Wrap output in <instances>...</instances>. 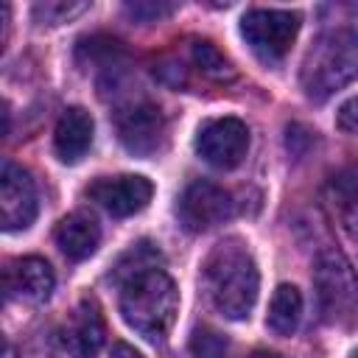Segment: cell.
<instances>
[{
	"label": "cell",
	"mask_w": 358,
	"mask_h": 358,
	"mask_svg": "<svg viewBox=\"0 0 358 358\" xmlns=\"http://www.w3.org/2000/svg\"><path fill=\"white\" fill-rule=\"evenodd\" d=\"M92 134H95L92 115L84 106H67L53 131V145H56L59 159L67 165L81 162L92 145Z\"/></svg>",
	"instance_id": "13"
},
{
	"label": "cell",
	"mask_w": 358,
	"mask_h": 358,
	"mask_svg": "<svg viewBox=\"0 0 358 358\" xmlns=\"http://www.w3.org/2000/svg\"><path fill=\"white\" fill-rule=\"evenodd\" d=\"M190 352H193V358H227L229 344L218 330L199 327L190 338Z\"/></svg>",
	"instance_id": "19"
},
{
	"label": "cell",
	"mask_w": 358,
	"mask_h": 358,
	"mask_svg": "<svg viewBox=\"0 0 358 358\" xmlns=\"http://www.w3.org/2000/svg\"><path fill=\"white\" fill-rule=\"evenodd\" d=\"M112 358H143V355H140L131 344H123V341H120V344L112 347Z\"/></svg>",
	"instance_id": "23"
},
{
	"label": "cell",
	"mask_w": 358,
	"mask_h": 358,
	"mask_svg": "<svg viewBox=\"0 0 358 358\" xmlns=\"http://www.w3.org/2000/svg\"><path fill=\"white\" fill-rule=\"evenodd\" d=\"M87 196L103 207L115 218H129L140 210L148 207L154 196V185L140 176V173H120V176H98L90 187Z\"/></svg>",
	"instance_id": "10"
},
{
	"label": "cell",
	"mask_w": 358,
	"mask_h": 358,
	"mask_svg": "<svg viewBox=\"0 0 358 358\" xmlns=\"http://www.w3.org/2000/svg\"><path fill=\"white\" fill-rule=\"evenodd\" d=\"M115 126H117V137L126 145V151L137 157H151L165 145V117L159 106L148 101L123 106L115 115Z\"/></svg>",
	"instance_id": "8"
},
{
	"label": "cell",
	"mask_w": 358,
	"mask_h": 358,
	"mask_svg": "<svg viewBox=\"0 0 358 358\" xmlns=\"http://www.w3.org/2000/svg\"><path fill=\"white\" fill-rule=\"evenodd\" d=\"M252 358H282V355H277V352H255Z\"/></svg>",
	"instance_id": "24"
},
{
	"label": "cell",
	"mask_w": 358,
	"mask_h": 358,
	"mask_svg": "<svg viewBox=\"0 0 358 358\" xmlns=\"http://www.w3.org/2000/svg\"><path fill=\"white\" fill-rule=\"evenodd\" d=\"M159 263H162L159 249H154L148 241H140V243H134V246L117 260L112 277H115L117 282H123V280L131 277L134 271H143V268H151V266H159Z\"/></svg>",
	"instance_id": "18"
},
{
	"label": "cell",
	"mask_w": 358,
	"mask_h": 358,
	"mask_svg": "<svg viewBox=\"0 0 358 358\" xmlns=\"http://www.w3.org/2000/svg\"><path fill=\"white\" fill-rule=\"evenodd\" d=\"M336 126L341 131H358V98H350L336 112Z\"/></svg>",
	"instance_id": "22"
},
{
	"label": "cell",
	"mask_w": 358,
	"mask_h": 358,
	"mask_svg": "<svg viewBox=\"0 0 358 358\" xmlns=\"http://www.w3.org/2000/svg\"><path fill=\"white\" fill-rule=\"evenodd\" d=\"M56 243L64 252V257L70 260H87L95 255L98 243H101V229L95 224V218H90L87 213H70L56 224Z\"/></svg>",
	"instance_id": "14"
},
{
	"label": "cell",
	"mask_w": 358,
	"mask_h": 358,
	"mask_svg": "<svg viewBox=\"0 0 358 358\" xmlns=\"http://www.w3.org/2000/svg\"><path fill=\"white\" fill-rule=\"evenodd\" d=\"M313 285L324 322H344L358 308V274L338 249L319 252L313 263Z\"/></svg>",
	"instance_id": "4"
},
{
	"label": "cell",
	"mask_w": 358,
	"mask_h": 358,
	"mask_svg": "<svg viewBox=\"0 0 358 358\" xmlns=\"http://www.w3.org/2000/svg\"><path fill=\"white\" fill-rule=\"evenodd\" d=\"M126 11H129L134 20H140V22H154V20H159V17L173 14V6H171V3H129Z\"/></svg>",
	"instance_id": "21"
},
{
	"label": "cell",
	"mask_w": 358,
	"mask_h": 358,
	"mask_svg": "<svg viewBox=\"0 0 358 358\" xmlns=\"http://www.w3.org/2000/svg\"><path fill=\"white\" fill-rule=\"evenodd\" d=\"M302 319V294L296 285L282 282L277 285L271 305H268V316H266V327L274 336H291L299 327Z\"/></svg>",
	"instance_id": "15"
},
{
	"label": "cell",
	"mask_w": 358,
	"mask_h": 358,
	"mask_svg": "<svg viewBox=\"0 0 358 358\" xmlns=\"http://www.w3.org/2000/svg\"><path fill=\"white\" fill-rule=\"evenodd\" d=\"M358 78V31L333 28L305 53L299 81L310 101H324Z\"/></svg>",
	"instance_id": "3"
},
{
	"label": "cell",
	"mask_w": 358,
	"mask_h": 358,
	"mask_svg": "<svg viewBox=\"0 0 358 358\" xmlns=\"http://www.w3.org/2000/svg\"><path fill=\"white\" fill-rule=\"evenodd\" d=\"M299 34V14L282 8H252L241 17V36L263 62H280Z\"/></svg>",
	"instance_id": "5"
},
{
	"label": "cell",
	"mask_w": 358,
	"mask_h": 358,
	"mask_svg": "<svg viewBox=\"0 0 358 358\" xmlns=\"http://www.w3.org/2000/svg\"><path fill=\"white\" fill-rule=\"evenodd\" d=\"M106 341L103 316L95 299H81L62 327V344L76 358H95Z\"/></svg>",
	"instance_id": "11"
},
{
	"label": "cell",
	"mask_w": 358,
	"mask_h": 358,
	"mask_svg": "<svg viewBox=\"0 0 358 358\" xmlns=\"http://www.w3.org/2000/svg\"><path fill=\"white\" fill-rule=\"evenodd\" d=\"M201 288L210 299V305L232 322L249 319L257 291H260V274L252 252L243 241L227 238L207 255L201 266Z\"/></svg>",
	"instance_id": "1"
},
{
	"label": "cell",
	"mask_w": 358,
	"mask_h": 358,
	"mask_svg": "<svg viewBox=\"0 0 358 358\" xmlns=\"http://www.w3.org/2000/svg\"><path fill=\"white\" fill-rule=\"evenodd\" d=\"M87 11V3H36L34 6V17L39 22H50V25H59V22H67L70 17Z\"/></svg>",
	"instance_id": "20"
},
{
	"label": "cell",
	"mask_w": 358,
	"mask_h": 358,
	"mask_svg": "<svg viewBox=\"0 0 358 358\" xmlns=\"http://www.w3.org/2000/svg\"><path fill=\"white\" fill-rule=\"evenodd\" d=\"M190 56H193L196 67H199L207 78H213V81H232V78H235L232 62H229L213 42L196 39V42L190 45Z\"/></svg>",
	"instance_id": "16"
},
{
	"label": "cell",
	"mask_w": 358,
	"mask_h": 358,
	"mask_svg": "<svg viewBox=\"0 0 358 358\" xmlns=\"http://www.w3.org/2000/svg\"><path fill=\"white\" fill-rule=\"evenodd\" d=\"M352 358H358V352H355V355H352Z\"/></svg>",
	"instance_id": "25"
},
{
	"label": "cell",
	"mask_w": 358,
	"mask_h": 358,
	"mask_svg": "<svg viewBox=\"0 0 358 358\" xmlns=\"http://www.w3.org/2000/svg\"><path fill=\"white\" fill-rule=\"evenodd\" d=\"M246 151H249V129L238 117L210 120L196 134V154L218 171H229L241 165Z\"/></svg>",
	"instance_id": "7"
},
{
	"label": "cell",
	"mask_w": 358,
	"mask_h": 358,
	"mask_svg": "<svg viewBox=\"0 0 358 358\" xmlns=\"http://www.w3.org/2000/svg\"><path fill=\"white\" fill-rule=\"evenodd\" d=\"M3 285H6V296H17V299L39 305L53 294L56 277H53V268L48 266V260L20 257V260L8 263L6 274H3Z\"/></svg>",
	"instance_id": "12"
},
{
	"label": "cell",
	"mask_w": 358,
	"mask_h": 358,
	"mask_svg": "<svg viewBox=\"0 0 358 358\" xmlns=\"http://www.w3.org/2000/svg\"><path fill=\"white\" fill-rule=\"evenodd\" d=\"M39 201H36V187L28 171L14 165L11 159L3 162L0 168V224L6 232H20L28 229L36 218Z\"/></svg>",
	"instance_id": "9"
},
{
	"label": "cell",
	"mask_w": 358,
	"mask_h": 358,
	"mask_svg": "<svg viewBox=\"0 0 358 358\" xmlns=\"http://www.w3.org/2000/svg\"><path fill=\"white\" fill-rule=\"evenodd\" d=\"M179 313V291L159 266L134 271L120 282V316L143 338L162 344Z\"/></svg>",
	"instance_id": "2"
},
{
	"label": "cell",
	"mask_w": 358,
	"mask_h": 358,
	"mask_svg": "<svg viewBox=\"0 0 358 358\" xmlns=\"http://www.w3.org/2000/svg\"><path fill=\"white\" fill-rule=\"evenodd\" d=\"M176 213L187 232H207L232 218L235 201L224 187H218L207 179H196L182 190Z\"/></svg>",
	"instance_id": "6"
},
{
	"label": "cell",
	"mask_w": 358,
	"mask_h": 358,
	"mask_svg": "<svg viewBox=\"0 0 358 358\" xmlns=\"http://www.w3.org/2000/svg\"><path fill=\"white\" fill-rule=\"evenodd\" d=\"M333 190H336V201L341 204V224L347 235L358 243V182L355 176L333 179Z\"/></svg>",
	"instance_id": "17"
}]
</instances>
